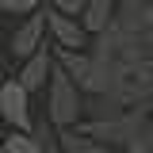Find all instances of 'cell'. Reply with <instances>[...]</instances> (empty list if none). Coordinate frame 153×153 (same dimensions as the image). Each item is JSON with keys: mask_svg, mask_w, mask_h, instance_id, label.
I'll return each mask as SVG.
<instances>
[{"mask_svg": "<svg viewBox=\"0 0 153 153\" xmlns=\"http://www.w3.org/2000/svg\"><path fill=\"white\" fill-rule=\"evenodd\" d=\"M50 123L54 126H73L76 119H80V92H76V80L61 65L54 61V69H50Z\"/></svg>", "mask_w": 153, "mask_h": 153, "instance_id": "cell-1", "label": "cell"}, {"mask_svg": "<svg viewBox=\"0 0 153 153\" xmlns=\"http://www.w3.org/2000/svg\"><path fill=\"white\" fill-rule=\"evenodd\" d=\"M0 119L12 130H35V123H31V92L19 84V76L0 84Z\"/></svg>", "mask_w": 153, "mask_h": 153, "instance_id": "cell-2", "label": "cell"}, {"mask_svg": "<svg viewBox=\"0 0 153 153\" xmlns=\"http://www.w3.org/2000/svg\"><path fill=\"white\" fill-rule=\"evenodd\" d=\"M42 38H46V12H27V19L8 38V54L16 57V61H23V57H31L42 46Z\"/></svg>", "mask_w": 153, "mask_h": 153, "instance_id": "cell-3", "label": "cell"}, {"mask_svg": "<svg viewBox=\"0 0 153 153\" xmlns=\"http://www.w3.org/2000/svg\"><path fill=\"white\" fill-rule=\"evenodd\" d=\"M46 31L54 35V42L61 50H80V46H84V35H88V31L76 23V16H65V12H57V8L46 12Z\"/></svg>", "mask_w": 153, "mask_h": 153, "instance_id": "cell-4", "label": "cell"}, {"mask_svg": "<svg viewBox=\"0 0 153 153\" xmlns=\"http://www.w3.org/2000/svg\"><path fill=\"white\" fill-rule=\"evenodd\" d=\"M50 69H54V57L46 50V42L38 46L31 57H23V69H19V84L27 88V92H42L46 84H50Z\"/></svg>", "mask_w": 153, "mask_h": 153, "instance_id": "cell-5", "label": "cell"}, {"mask_svg": "<svg viewBox=\"0 0 153 153\" xmlns=\"http://www.w3.org/2000/svg\"><path fill=\"white\" fill-rule=\"evenodd\" d=\"M111 19H115L111 0H88L84 12H80V27H84L88 35H103V31L111 27Z\"/></svg>", "mask_w": 153, "mask_h": 153, "instance_id": "cell-6", "label": "cell"}, {"mask_svg": "<svg viewBox=\"0 0 153 153\" xmlns=\"http://www.w3.org/2000/svg\"><path fill=\"white\" fill-rule=\"evenodd\" d=\"M57 65L73 76L76 84H84V80H88V69H92V57L80 54V50H61V54H57Z\"/></svg>", "mask_w": 153, "mask_h": 153, "instance_id": "cell-7", "label": "cell"}, {"mask_svg": "<svg viewBox=\"0 0 153 153\" xmlns=\"http://www.w3.org/2000/svg\"><path fill=\"white\" fill-rule=\"evenodd\" d=\"M0 153H46V146H42L31 130H12L0 142Z\"/></svg>", "mask_w": 153, "mask_h": 153, "instance_id": "cell-8", "label": "cell"}, {"mask_svg": "<svg viewBox=\"0 0 153 153\" xmlns=\"http://www.w3.org/2000/svg\"><path fill=\"white\" fill-rule=\"evenodd\" d=\"M61 149L65 153H100V146H96V142H84L80 134H73V130L61 126Z\"/></svg>", "mask_w": 153, "mask_h": 153, "instance_id": "cell-9", "label": "cell"}, {"mask_svg": "<svg viewBox=\"0 0 153 153\" xmlns=\"http://www.w3.org/2000/svg\"><path fill=\"white\" fill-rule=\"evenodd\" d=\"M35 8H38V0H0V12H16V16H27Z\"/></svg>", "mask_w": 153, "mask_h": 153, "instance_id": "cell-10", "label": "cell"}, {"mask_svg": "<svg viewBox=\"0 0 153 153\" xmlns=\"http://www.w3.org/2000/svg\"><path fill=\"white\" fill-rule=\"evenodd\" d=\"M84 4H88V0H50V8L65 12V16H80V12H84Z\"/></svg>", "mask_w": 153, "mask_h": 153, "instance_id": "cell-11", "label": "cell"}, {"mask_svg": "<svg viewBox=\"0 0 153 153\" xmlns=\"http://www.w3.org/2000/svg\"><path fill=\"white\" fill-rule=\"evenodd\" d=\"M0 123H4V119H0ZM0 142H4V134H0Z\"/></svg>", "mask_w": 153, "mask_h": 153, "instance_id": "cell-12", "label": "cell"}, {"mask_svg": "<svg viewBox=\"0 0 153 153\" xmlns=\"http://www.w3.org/2000/svg\"><path fill=\"white\" fill-rule=\"evenodd\" d=\"M0 23H4V16H0Z\"/></svg>", "mask_w": 153, "mask_h": 153, "instance_id": "cell-13", "label": "cell"}, {"mask_svg": "<svg viewBox=\"0 0 153 153\" xmlns=\"http://www.w3.org/2000/svg\"><path fill=\"white\" fill-rule=\"evenodd\" d=\"M100 153H107V149H100Z\"/></svg>", "mask_w": 153, "mask_h": 153, "instance_id": "cell-14", "label": "cell"}]
</instances>
